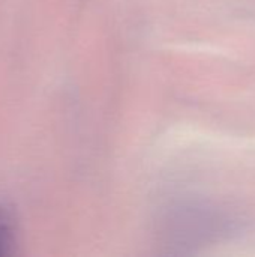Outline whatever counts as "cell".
I'll list each match as a JSON object with an SVG mask.
<instances>
[{"label": "cell", "mask_w": 255, "mask_h": 257, "mask_svg": "<svg viewBox=\"0 0 255 257\" xmlns=\"http://www.w3.org/2000/svg\"><path fill=\"white\" fill-rule=\"evenodd\" d=\"M17 247L15 218L5 206L0 205V257L9 256Z\"/></svg>", "instance_id": "obj_1"}]
</instances>
